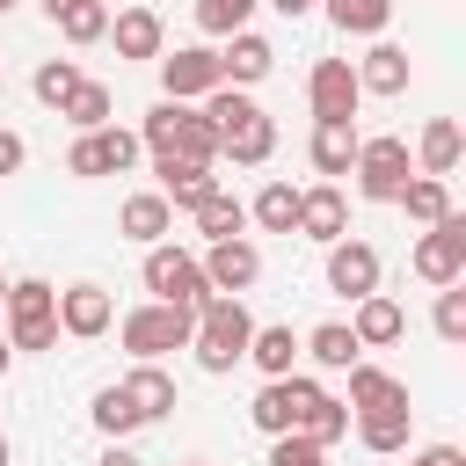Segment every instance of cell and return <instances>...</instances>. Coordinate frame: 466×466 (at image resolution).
<instances>
[{
    "mask_svg": "<svg viewBox=\"0 0 466 466\" xmlns=\"http://www.w3.org/2000/svg\"><path fill=\"white\" fill-rule=\"evenodd\" d=\"M22 160H29L22 131H0V175H22Z\"/></svg>",
    "mask_w": 466,
    "mask_h": 466,
    "instance_id": "b9f144b4",
    "label": "cell"
},
{
    "mask_svg": "<svg viewBox=\"0 0 466 466\" xmlns=\"http://www.w3.org/2000/svg\"><path fill=\"white\" fill-rule=\"evenodd\" d=\"M240 226H248V204H240V197L211 189V197L197 204V233H204V240H240Z\"/></svg>",
    "mask_w": 466,
    "mask_h": 466,
    "instance_id": "4dcf8cb0",
    "label": "cell"
},
{
    "mask_svg": "<svg viewBox=\"0 0 466 466\" xmlns=\"http://www.w3.org/2000/svg\"><path fill=\"white\" fill-rule=\"evenodd\" d=\"M44 7H51V15H58V7H66V0H44Z\"/></svg>",
    "mask_w": 466,
    "mask_h": 466,
    "instance_id": "7dc6e473",
    "label": "cell"
},
{
    "mask_svg": "<svg viewBox=\"0 0 466 466\" xmlns=\"http://www.w3.org/2000/svg\"><path fill=\"white\" fill-rule=\"evenodd\" d=\"M400 328H408L400 299H386V291H364V299H357V320H350V335H357L364 350H386V342H400Z\"/></svg>",
    "mask_w": 466,
    "mask_h": 466,
    "instance_id": "ffe728a7",
    "label": "cell"
},
{
    "mask_svg": "<svg viewBox=\"0 0 466 466\" xmlns=\"http://www.w3.org/2000/svg\"><path fill=\"white\" fill-rule=\"evenodd\" d=\"M415 466H466V451H459V444H430Z\"/></svg>",
    "mask_w": 466,
    "mask_h": 466,
    "instance_id": "7bdbcfd3",
    "label": "cell"
},
{
    "mask_svg": "<svg viewBox=\"0 0 466 466\" xmlns=\"http://www.w3.org/2000/svg\"><path fill=\"white\" fill-rule=\"evenodd\" d=\"M269 66H277V51H269V36H255V29H233V44L218 51L226 87H255V80H269Z\"/></svg>",
    "mask_w": 466,
    "mask_h": 466,
    "instance_id": "2e32d148",
    "label": "cell"
},
{
    "mask_svg": "<svg viewBox=\"0 0 466 466\" xmlns=\"http://www.w3.org/2000/svg\"><path fill=\"white\" fill-rule=\"evenodd\" d=\"M58 116H66L73 131H95V124H109V87H102V80H80V87L58 102Z\"/></svg>",
    "mask_w": 466,
    "mask_h": 466,
    "instance_id": "d590c367",
    "label": "cell"
},
{
    "mask_svg": "<svg viewBox=\"0 0 466 466\" xmlns=\"http://www.w3.org/2000/svg\"><path fill=\"white\" fill-rule=\"evenodd\" d=\"M0 313H7V350H51V342H58V291H51L44 277L7 284Z\"/></svg>",
    "mask_w": 466,
    "mask_h": 466,
    "instance_id": "3957f363",
    "label": "cell"
},
{
    "mask_svg": "<svg viewBox=\"0 0 466 466\" xmlns=\"http://www.w3.org/2000/svg\"><path fill=\"white\" fill-rule=\"evenodd\" d=\"M87 415H95V430H102V437H131V430H138V408H131V393H124V386H102Z\"/></svg>",
    "mask_w": 466,
    "mask_h": 466,
    "instance_id": "8d00e7d4",
    "label": "cell"
},
{
    "mask_svg": "<svg viewBox=\"0 0 466 466\" xmlns=\"http://www.w3.org/2000/svg\"><path fill=\"white\" fill-rule=\"evenodd\" d=\"M211 124H218V153L233 160V167H262L269 153H277V124L248 102V87H211V109H204Z\"/></svg>",
    "mask_w": 466,
    "mask_h": 466,
    "instance_id": "6da1fadb",
    "label": "cell"
},
{
    "mask_svg": "<svg viewBox=\"0 0 466 466\" xmlns=\"http://www.w3.org/2000/svg\"><path fill=\"white\" fill-rule=\"evenodd\" d=\"M109 44H116V58H160L167 29L153 7H124V15H109Z\"/></svg>",
    "mask_w": 466,
    "mask_h": 466,
    "instance_id": "ac0fdd59",
    "label": "cell"
},
{
    "mask_svg": "<svg viewBox=\"0 0 466 466\" xmlns=\"http://www.w3.org/2000/svg\"><path fill=\"white\" fill-rule=\"evenodd\" d=\"M408 422H415V408H371V415H357V437H364V451L393 459L408 444Z\"/></svg>",
    "mask_w": 466,
    "mask_h": 466,
    "instance_id": "f1b7e54d",
    "label": "cell"
},
{
    "mask_svg": "<svg viewBox=\"0 0 466 466\" xmlns=\"http://www.w3.org/2000/svg\"><path fill=\"white\" fill-rule=\"evenodd\" d=\"M306 102H313V116H357V102H364L357 66L350 58H320L313 80H306Z\"/></svg>",
    "mask_w": 466,
    "mask_h": 466,
    "instance_id": "7c38bea8",
    "label": "cell"
},
{
    "mask_svg": "<svg viewBox=\"0 0 466 466\" xmlns=\"http://www.w3.org/2000/svg\"><path fill=\"white\" fill-rule=\"evenodd\" d=\"M124 393H131V408H138V422H160V415L175 408V379H167L160 364H138V371L124 379Z\"/></svg>",
    "mask_w": 466,
    "mask_h": 466,
    "instance_id": "83f0119b",
    "label": "cell"
},
{
    "mask_svg": "<svg viewBox=\"0 0 466 466\" xmlns=\"http://www.w3.org/2000/svg\"><path fill=\"white\" fill-rule=\"evenodd\" d=\"M393 204H400V211H408L415 226H437V218L451 211V189H444V175H408Z\"/></svg>",
    "mask_w": 466,
    "mask_h": 466,
    "instance_id": "4316f807",
    "label": "cell"
},
{
    "mask_svg": "<svg viewBox=\"0 0 466 466\" xmlns=\"http://www.w3.org/2000/svg\"><path fill=\"white\" fill-rule=\"evenodd\" d=\"M240 364H255L262 379H284V371L299 364V335H291V328H255V335H248V357H240Z\"/></svg>",
    "mask_w": 466,
    "mask_h": 466,
    "instance_id": "484cf974",
    "label": "cell"
},
{
    "mask_svg": "<svg viewBox=\"0 0 466 466\" xmlns=\"http://www.w3.org/2000/svg\"><path fill=\"white\" fill-rule=\"evenodd\" d=\"M328 291H342V299H364V291H379V248L371 240H328Z\"/></svg>",
    "mask_w": 466,
    "mask_h": 466,
    "instance_id": "8fae6325",
    "label": "cell"
},
{
    "mask_svg": "<svg viewBox=\"0 0 466 466\" xmlns=\"http://www.w3.org/2000/svg\"><path fill=\"white\" fill-rule=\"evenodd\" d=\"M320 400V386L313 379H299V371H284V379H269L255 400H248V422L262 430V437H284V430H299V415Z\"/></svg>",
    "mask_w": 466,
    "mask_h": 466,
    "instance_id": "9c48e42d",
    "label": "cell"
},
{
    "mask_svg": "<svg viewBox=\"0 0 466 466\" xmlns=\"http://www.w3.org/2000/svg\"><path fill=\"white\" fill-rule=\"evenodd\" d=\"M80 80H87V73H80V66H73V58H44V66H36V80H29V87H36V102H51V109H58V102H66V95H73V87H80Z\"/></svg>",
    "mask_w": 466,
    "mask_h": 466,
    "instance_id": "f35d334b",
    "label": "cell"
},
{
    "mask_svg": "<svg viewBox=\"0 0 466 466\" xmlns=\"http://www.w3.org/2000/svg\"><path fill=\"white\" fill-rule=\"evenodd\" d=\"M116 226H124V233H131L138 248H153V240H167V226H175V204H167L160 189H146V197H124Z\"/></svg>",
    "mask_w": 466,
    "mask_h": 466,
    "instance_id": "7402d4cb",
    "label": "cell"
},
{
    "mask_svg": "<svg viewBox=\"0 0 466 466\" xmlns=\"http://www.w3.org/2000/svg\"><path fill=\"white\" fill-rule=\"evenodd\" d=\"M160 153H175V160H218V124L204 116V109H175V131H167V146Z\"/></svg>",
    "mask_w": 466,
    "mask_h": 466,
    "instance_id": "44dd1931",
    "label": "cell"
},
{
    "mask_svg": "<svg viewBox=\"0 0 466 466\" xmlns=\"http://www.w3.org/2000/svg\"><path fill=\"white\" fill-rule=\"evenodd\" d=\"M350 408L357 415H371V408H408V386L393 379V371H379V364H350Z\"/></svg>",
    "mask_w": 466,
    "mask_h": 466,
    "instance_id": "603a6c76",
    "label": "cell"
},
{
    "mask_svg": "<svg viewBox=\"0 0 466 466\" xmlns=\"http://www.w3.org/2000/svg\"><path fill=\"white\" fill-rule=\"evenodd\" d=\"M51 22H58L66 44H102V36H109V7H102V0H66Z\"/></svg>",
    "mask_w": 466,
    "mask_h": 466,
    "instance_id": "d6a6232c",
    "label": "cell"
},
{
    "mask_svg": "<svg viewBox=\"0 0 466 466\" xmlns=\"http://www.w3.org/2000/svg\"><path fill=\"white\" fill-rule=\"evenodd\" d=\"M408 262H415V277H422V284H459V277H466V218H459V211H444V218L415 240V255H408Z\"/></svg>",
    "mask_w": 466,
    "mask_h": 466,
    "instance_id": "ba28073f",
    "label": "cell"
},
{
    "mask_svg": "<svg viewBox=\"0 0 466 466\" xmlns=\"http://www.w3.org/2000/svg\"><path fill=\"white\" fill-rule=\"evenodd\" d=\"M189 328H197V306H167V299H153V306H138V313H124V350L138 357V364H160L167 350H189Z\"/></svg>",
    "mask_w": 466,
    "mask_h": 466,
    "instance_id": "277c9868",
    "label": "cell"
},
{
    "mask_svg": "<svg viewBox=\"0 0 466 466\" xmlns=\"http://www.w3.org/2000/svg\"><path fill=\"white\" fill-rule=\"evenodd\" d=\"M95 466H138V459H131V451H124V444H116V437H109V451H102V459H95Z\"/></svg>",
    "mask_w": 466,
    "mask_h": 466,
    "instance_id": "ee69618b",
    "label": "cell"
},
{
    "mask_svg": "<svg viewBox=\"0 0 466 466\" xmlns=\"http://www.w3.org/2000/svg\"><path fill=\"white\" fill-rule=\"evenodd\" d=\"M299 233L320 240V248L350 233V197H342V182H313V189H299Z\"/></svg>",
    "mask_w": 466,
    "mask_h": 466,
    "instance_id": "4fadbf2b",
    "label": "cell"
},
{
    "mask_svg": "<svg viewBox=\"0 0 466 466\" xmlns=\"http://www.w3.org/2000/svg\"><path fill=\"white\" fill-rule=\"evenodd\" d=\"M437 335L444 342H466V291L459 284H437Z\"/></svg>",
    "mask_w": 466,
    "mask_h": 466,
    "instance_id": "60d3db41",
    "label": "cell"
},
{
    "mask_svg": "<svg viewBox=\"0 0 466 466\" xmlns=\"http://www.w3.org/2000/svg\"><path fill=\"white\" fill-rule=\"evenodd\" d=\"M269 7H277V15H291V22H299V15H306V7H313V0H269Z\"/></svg>",
    "mask_w": 466,
    "mask_h": 466,
    "instance_id": "f6af8a7d",
    "label": "cell"
},
{
    "mask_svg": "<svg viewBox=\"0 0 466 466\" xmlns=\"http://www.w3.org/2000/svg\"><path fill=\"white\" fill-rule=\"evenodd\" d=\"M248 218L262 233H299V189L291 182H262V197L248 204Z\"/></svg>",
    "mask_w": 466,
    "mask_h": 466,
    "instance_id": "f546056e",
    "label": "cell"
},
{
    "mask_svg": "<svg viewBox=\"0 0 466 466\" xmlns=\"http://www.w3.org/2000/svg\"><path fill=\"white\" fill-rule=\"evenodd\" d=\"M328 22L342 36H379L393 22V0H328Z\"/></svg>",
    "mask_w": 466,
    "mask_h": 466,
    "instance_id": "836d02e7",
    "label": "cell"
},
{
    "mask_svg": "<svg viewBox=\"0 0 466 466\" xmlns=\"http://www.w3.org/2000/svg\"><path fill=\"white\" fill-rule=\"evenodd\" d=\"M7 357H15V350H7V342H0V379H7Z\"/></svg>",
    "mask_w": 466,
    "mask_h": 466,
    "instance_id": "bcb514c9",
    "label": "cell"
},
{
    "mask_svg": "<svg viewBox=\"0 0 466 466\" xmlns=\"http://www.w3.org/2000/svg\"><path fill=\"white\" fill-rule=\"evenodd\" d=\"M146 291H153V299H167V306H204V299H211L204 262H197L189 248H167V240H153V248H146Z\"/></svg>",
    "mask_w": 466,
    "mask_h": 466,
    "instance_id": "8992f818",
    "label": "cell"
},
{
    "mask_svg": "<svg viewBox=\"0 0 466 466\" xmlns=\"http://www.w3.org/2000/svg\"><path fill=\"white\" fill-rule=\"evenodd\" d=\"M0 466H7V437H0Z\"/></svg>",
    "mask_w": 466,
    "mask_h": 466,
    "instance_id": "c3c4849f",
    "label": "cell"
},
{
    "mask_svg": "<svg viewBox=\"0 0 466 466\" xmlns=\"http://www.w3.org/2000/svg\"><path fill=\"white\" fill-rule=\"evenodd\" d=\"M357 87H364V95H400V87H408V51H400V44H371V51L357 58Z\"/></svg>",
    "mask_w": 466,
    "mask_h": 466,
    "instance_id": "cb8c5ba5",
    "label": "cell"
},
{
    "mask_svg": "<svg viewBox=\"0 0 466 466\" xmlns=\"http://www.w3.org/2000/svg\"><path fill=\"white\" fill-rule=\"evenodd\" d=\"M109 320H116V299H109L102 284H66V291H58V328H66V335L95 342V335H109Z\"/></svg>",
    "mask_w": 466,
    "mask_h": 466,
    "instance_id": "5bb4252c",
    "label": "cell"
},
{
    "mask_svg": "<svg viewBox=\"0 0 466 466\" xmlns=\"http://www.w3.org/2000/svg\"><path fill=\"white\" fill-rule=\"evenodd\" d=\"M248 335H255V313H248L233 291H211V299L197 306L189 350H197V364H204V371H233V364L248 357Z\"/></svg>",
    "mask_w": 466,
    "mask_h": 466,
    "instance_id": "7a4b0ae2",
    "label": "cell"
},
{
    "mask_svg": "<svg viewBox=\"0 0 466 466\" xmlns=\"http://www.w3.org/2000/svg\"><path fill=\"white\" fill-rule=\"evenodd\" d=\"M153 175H160V197H167L175 211H197V204L218 189V175H211L204 160H175V153H160V167H153Z\"/></svg>",
    "mask_w": 466,
    "mask_h": 466,
    "instance_id": "e0dca14e",
    "label": "cell"
},
{
    "mask_svg": "<svg viewBox=\"0 0 466 466\" xmlns=\"http://www.w3.org/2000/svg\"><path fill=\"white\" fill-rule=\"evenodd\" d=\"M131 160H138V131L95 124V131H80V138H73V153H66V175H80V182H102V175H124Z\"/></svg>",
    "mask_w": 466,
    "mask_h": 466,
    "instance_id": "52a82bcc",
    "label": "cell"
},
{
    "mask_svg": "<svg viewBox=\"0 0 466 466\" xmlns=\"http://www.w3.org/2000/svg\"><path fill=\"white\" fill-rule=\"evenodd\" d=\"M357 160V116H313V167L335 182Z\"/></svg>",
    "mask_w": 466,
    "mask_h": 466,
    "instance_id": "d6986e66",
    "label": "cell"
},
{
    "mask_svg": "<svg viewBox=\"0 0 466 466\" xmlns=\"http://www.w3.org/2000/svg\"><path fill=\"white\" fill-rule=\"evenodd\" d=\"M197 262H204V284H211V291H233V299L262 277V255H255L248 240H211Z\"/></svg>",
    "mask_w": 466,
    "mask_h": 466,
    "instance_id": "9a60e30c",
    "label": "cell"
},
{
    "mask_svg": "<svg viewBox=\"0 0 466 466\" xmlns=\"http://www.w3.org/2000/svg\"><path fill=\"white\" fill-rule=\"evenodd\" d=\"M299 350H306V357H313L320 371H350V364L364 357V342H357V335H350L342 320H320V328H313V335H306Z\"/></svg>",
    "mask_w": 466,
    "mask_h": 466,
    "instance_id": "d4e9b609",
    "label": "cell"
},
{
    "mask_svg": "<svg viewBox=\"0 0 466 466\" xmlns=\"http://www.w3.org/2000/svg\"><path fill=\"white\" fill-rule=\"evenodd\" d=\"M459 167V124L451 116H430L422 124V167L415 175H451Z\"/></svg>",
    "mask_w": 466,
    "mask_h": 466,
    "instance_id": "e575fe53",
    "label": "cell"
},
{
    "mask_svg": "<svg viewBox=\"0 0 466 466\" xmlns=\"http://www.w3.org/2000/svg\"><path fill=\"white\" fill-rule=\"evenodd\" d=\"M350 175H357V197H371V204H393V197H400V182L415 175V160H408V138H357V160H350Z\"/></svg>",
    "mask_w": 466,
    "mask_h": 466,
    "instance_id": "5b68a950",
    "label": "cell"
},
{
    "mask_svg": "<svg viewBox=\"0 0 466 466\" xmlns=\"http://www.w3.org/2000/svg\"><path fill=\"white\" fill-rule=\"evenodd\" d=\"M226 73H218V51H204V44H189V51H160V87H167V102H197V95H211Z\"/></svg>",
    "mask_w": 466,
    "mask_h": 466,
    "instance_id": "30bf717a",
    "label": "cell"
},
{
    "mask_svg": "<svg viewBox=\"0 0 466 466\" xmlns=\"http://www.w3.org/2000/svg\"><path fill=\"white\" fill-rule=\"evenodd\" d=\"M299 437H313L320 451H328V444H342V437H350V400L320 393V400H313V408L299 415Z\"/></svg>",
    "mask_w": 466,
    "mask_h": 466,
    "instance_id": "1f68e13d",
    "label": "cell"
},
{
    "mask_svg": "<svg viewBox=\"0 0 466 466\" xmlns=\"http://www.w3.org/2000/svg\"><path fill=\"white\" fill-rule=\"evenodd\" d=\"M269 466H328V451H320L313 437L284 430V437H269Z\"/></svg>",
    "mask_w": 466,
    "mask_h": 466,
    "instance_id": "ab89813d",
    "label": "cell"
},
{
    "mask_svg": "<svg viewBox=\"0 0 466 466\" xmlns=\"http://www.w3.org/2000/svg\"><path fill=\"white\" fill-rule=\"evenodd\" d=\"M7 7H15V0H0V15H7Z\"/></svg>",
    "mask_w": 466,
    "mask_h": 466,
    "instance_id": "681fc988",
    "label": "cell"
},
{
    "mask_svg": "<svg viewBox=\"0 0 466 466\" xmlns=\"http://www.w3.org/2000/svg\"><path fill=\"white\" fill-rule=\"evenodd\" d=\"M0 299H7V277H0Z\"/></svg>",
    "mask_w": 466,
    "mask_h": 466,
    "instance_id": "f907efd6",
    "label": "cell"
},
{
    "mask_svg": "<svg viewBox=\"0 0 466 466\" xmlns=\"http://www.w3.org/2000/svg\"><path fill=\"white\" fill-rule=\"evenodd\" d=\"M255 7H262V0H197V29H204V36H233V29H248Z\"/></svg>",
    "mask_w": 466,
    "mask_h": 466,
    "instance_id": "74e56055",
    "label": "cell"
}]
</instances>
